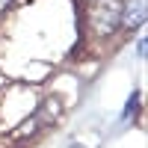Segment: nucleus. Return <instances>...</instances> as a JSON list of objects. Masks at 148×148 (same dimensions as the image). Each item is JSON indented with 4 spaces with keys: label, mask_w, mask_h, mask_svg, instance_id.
<instances>
[{
    "label": "nucleus",
    "mask_w": 148,
    "mask_h": 148,
    "mask_svg": "<svg viewBox=\"0 0 148 148\" xmlns=\"http://www.w3.org/2000/svg\"><path fill=\"white\" fill-rule=\"evenodd\" d=\"M148 21V0H127L119 12V24L125 30H139Z\"/></svg>",
    "instance_id": "1"
},
{
    "label": "nucleus",
    "mask_w": 148,
    "mask_h": 148,
    "mask_svg": "<svg viewBox=\"0 0 148 148\" xmlns=\"http://www.w3.org/2000/svg\"><path fill=\"white\" fill-rule=\"evenodd\" d=\"M68 148H83V145H68Z\"/></svg>",
    "instance_id": "5"
},
{
    "label": "nucleus",
    "mask_w": 148,
    "mask_h": 148,
    "mask_svg": "<svg viewBox=\"0 0 148 148\" xmlns=\"http://www.w3.org/2000/svg\"><path fill=\"white\" fill-rule=\"evenodd\" d=\"M119 12H121V3L104 0V3L95 9V27H98V33H113V27L119 24Z\"/></svg>",
    "instance_id": "2"
},
{
    "label": "nucleus",
    "mask_w": 148,
    "mask_h": 148,
    "mask_svg": "<svg viewBox=\"0 0 148 148\" xmlns=\"http://www.w3.org/2000/svg\"><path fill=\"white\" fill-rule=\"evenodd\" d=\"M136 56H145V39L136 42Z\"/></svg>",
    "instance_id": "3"
},
{
    "label": "nucleus",
    "mask_w": 148,
    "mask_h": 148,
    "mask_svg": "<svg viewBox=\"0 0 148 148\" xmlns=\"http://www.w3.org/2000/svg\"><path fill=\"white\" fill-rule=\"evenodd\" d=\"M6 3H9V0H0V6H6Z\"/></svg>",
    "instance_id": "4"
}]
</instances>
